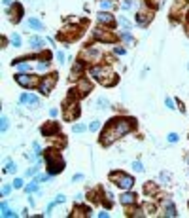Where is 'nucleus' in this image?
<instances>
[{"label":"nucleus","instance_id":"1","mask_svg":"<svg viewBox=\"0 0 189 218\" xmlns=\"http://www.w3.org/2000/svg\"><path fill=\"white\" fill-rule=\"evenodd\" d=\"M130 127H132L130 119H112V123H110V125L106 127V131H104L100 142H102V144H110L114 138H117V137H121V135L129 133Z\"/></svg>","mask_w":189,"mask_h":218},{"label":"nucleus","instance_id":"2","mask_svg":"<svg viewBox=\"0 0 189 218\" xmlns=\"http://www.w3.org/2000/svg\"><path fill=\"white\" fill-rule=\"evenodd\" d=\"M46 161H47V165H49V173L51 174L62 171V159L59 158V154L55 150H49L47 154H46Z\"/></svg>","mask_w":189,"mask_h":218},{"label":"nucleus","instance_id":"3","mask_svg":"<svg viewBox=\"0 0 189 218\" xmlns=\"http://www.w3.org/2000/svg\"><path fill=\"white\" fill-rule=\"evenodd\" d=\"M91 74H93L100 84H104V85H112V84H114V78H108V76H114V74H112V70L106 68V67H104V68H102V67H95V68H91Z\"/></svg>","mask_w":189,"mask_h":218},{"label":"nucleus","instance_id":"4","mask_svg":"<svg viewBox=\"0 0 189 218\" xmlns=\"http://www.w3.org/2000/svg\"><path fill=\"white\" fill-rule=\"evenodd\" d=\"M112 180H115V184L123 190H129L132 184H134V180L130 177H127V174H123V173H112Z\"/></svg>","mask_w":189,"mask_h":218},{"label":"nucleus","instance_id":"5","mask_svg":"<svg viewBox=\"0 0 189 218\" xmlns=\"http://www.w3.org/2000/svg\"><path fill=\"white\" fill-rule=\"evenodd\" d=\"M55 82H57V74H49V76H46V78L42 80V84H40V91L47 95V93L51 91V87L55 85Z\"/></svg>","mask_w":189,"mask_h":218},{"label":"nucleus","instance_id":"6","mask_svg":"<svg viewBox=\"0 0 189 218\" xmlns=\"http://www.w3.org/2000/svg\"><path fill=\"white\" fill-rule=\"evenodd\" d=\"M15 80H17L21 85H27V87L36 85V82H38L36 76H25V74H17V76H15Z\"/></svg>","mask_w":189,"mask_h":218},{"label":"nucleus","instance_id":"7","mask_svg":"<svg viewBox=\"0 0 189 218\" xmlns=\"http://www.w3.org/2000/svg\"><path fill=\"white\" fill-rule=\"evenodd\" d=\"M21 103L30 104V106H38V97L30 95V93H23V95H21Z\"/></svg>","mask_w":189,"mask_h":218},{"label":"nucleus","instance_id":"8","mask_svg":"<svg viewBox=\"0 0 189 218\" xmlns=\"http://www.w3.org/2000/svg\"><path fill=\"white\" fill-rule=\"evenodd\" d=\"M95 36H96L98 40H104V42H112V40H114V36L108 34V32H104L102 29H96V30H95Z\"/></svg>","mask_w":189,"mask_h":218},{"label":"nucleus","instance_id":"9","mask_svg":"<svg viewBox=\"0 0 189 218\" xmlns=\"http://www.w3.org/2000/svg\"><path fill=\"white\" fill-rule=\"evenodd\" d=\"M28 42H30V46L34 48V49H43V46H46V42H43L42 38H36V36H34V38H30Z\"/></svg>","mask_w":189,"mask_h":218},{"label":"nucleus","instance_id":"10","mask_svg":"<svg viewBox=\"0 0 189 218\" xmlns=\"http://www.w3.org/2000/svg\"><path fill=\"white\" fill-rule=\"evenodd\" d=\"M59 127H57V123H49V125H43L42 127V133L43 135H46V137H49L51 133H53V131H57Z\"/></svg>","mask_w":189,"mask_h":218},{"label":"nucleus","instance_id":"11","mask_svg":"<svg viewBox=\"0 0 189 218\" xmlns=\"http://www.w3.org/2000/svg\"><path fill=\"white\" fill-rule=\"evenodd\" d=\"M98 21L100 23H106V25H112L114 23V17L110 14H98Z\"/></svg>","mask_w":189,"mask_h":218},{"label":"nucleus","instance_id":"12","mask_svg":"<svg viewBox=\"0 0 189 218\" xmlns=\"http://www.w3.org/2000/svg\"><path fill=\"white\" fill-rule=\"evenodd\" d=\"M121 203H123V205L134 203V193H123V195H121Z\"/></svg>","mask_w":189,"mask_h":218},{"label":"nucleus","instance_id":"13","mask_svg":"<svg viewBox=\"0 0 189 218\" xmlns=\"http://www.w3.org/2000/svg\"><path fill=\"white\" fill-rule=\"evenodd\" d=\"M19 15H21V6H13V14L9 12V17H12V21H19Z\"/></svg>","mask_w":189,"mask_h":218},{"label":"nucleus","instance_id":"14","mask_svg":"<svg viewBox=\"0 0 189 218\" xmlns=\"http://www.w3.org/2000/svg\"><path fill=\"white\" fill-rule=\"evenodd\" d=\"M28 27H32V29H36V30H42L43 27H42V23L38 19H28Z\"/></svg>","mask_w":189,"mask_h":218},{"label":"nucleus","instance_id":"15","mask_svg":"<svg viewBox=\"0 0 189 218\" xmlns=\"http://www.w3.org/2000/svg\"><path fill=\"white\" fill-rule=\"evenodd\" d=\"M2 216H15V212H13V211H9L6 203H2Z\"/></svg>","mask_w":189,"mask_h":218},{"label":"nucleus","instance_id":"16","mask_svg":"<svg viewBox=\"0 0 189 218\" xmlns=\"http://www.w3.org/2000/svg\"><path fill=\"white\" fill-rule=\"evenodd\" d=\"M4 173H15V163L13 161H8L6 167H4Z\"/></svg>","mask_w":189,"mask_h":218},{"label":"nucleus","instance_id":"17","mask_svg":"<svg viewBox=\"0 0 189 218\" xmlns=\"http://www.w3.org/2000/svg\"><path fill=\"white\" fill-rule=\"evenodd\" d=\"M166 216H176V209H174V205H172V203L166 205Z\"/></svg>","mask_w":189,"mask_h":218},{"label":"nucleus","instance_id":"18","mask_svg":"<svg viewBox=\"0 0 189 218\" xmlns=\"http://www.w3.org/2000/svg\"><path fill=\"white\" fill-rule=\"evenodd\" d=\"M80 89H81V93L89 91V89H91V84H89V82H85V80H81V84H80Z\"/></svg>","mask_w":189,"mask_h":218},{"label":"nucleus","instance_id":"19","mask_svg":"<svg viewBox=\"0 0 189 218\" xmlns=\"http://www.w3.org/2000/svg\"><path fill=\"white\" fill-rule=\"evenodd\" d=\"M17 67H19V70H21V72L30 70V64H28V63H17Z\"/></svg>","mask_w":189,"mask_h":218},{"label":"nucleus","instance_id":"20","mask_svg":"<svg viewBox=\"0 0 189 218\" xmlns=\"http://www.w3.org/2000/svg\"><path fill=\"white\" fill-rule=\"evenodd\" d=\"M36 190H38V180H34L32 184H28V186H27V192H36Z\"/></svg>","mask_w":189,"mask_h":218},{"label":"nucleus","instance_id":"21","mask_svg":"<svg viewBox=\"0 0 189 218\" xmlns=\"http://www.w3.org/2000/svg\"><path fill=\"white\" fill-rule=\"evenodd\" d=\"M132 169H134L136 173H142V171H144V167H142L140 161H134V163H132Z\"/></svg>","mask_w":189,"mask_h":218},{"label":"nucleus","instance_id":"22","mask_svg":"<svg viewBox=\"0 0 189 218\" xmlns=\"http://www.w3.org/2000/svg\"><path fill=\"white\" fill-rule=\"evenodd\" d=\"M72 131H74V133H81V131H85V125H83V123L74 125V127H72Z\"/></svg>","mask_w":189,"mask_h":218},{"label":"nucleus","instance_id":"23","mask_svg":"<svg viewBox=\"0 0 189 218\" xmlns=\"http://www.w3.org/2000/svg\"><path fill=\"white\" fill-rule=\"evenodd\" d=\"M12 42H13V46H15V48L21 46V38H19V34H13V36H12Z\"/></svg>","mask_w":189,"mask_h":218},{"label":"nucleus","instance_id":"24","mask_svg":"<svg viewBox=\"0 0 189 218\" xmlns=\"http://www.w3.org/2000/svg\"><path fill=\"white\" fill-rule=\"evenodd\" d=\"M96 104H98L96 108H106V104H108V101H106V99H98V101H96Z\"/></svg>","mask_w":189,"mask_h":218},{"label":"nucleus","instance_id":"25","mask_svg":"<svg viewBox=\"0 0 189 218\" xmlns=\"http://www.w3.org/2000/svg\"><path fill=\"white\" fill-rule=\"evenodd\" d=\"M100 6H102L104 10H108L110 6H112V0H100Z\"/></svg>","mask_w":189,"mask_h":218},{"label":"nucleus","instance_id":"26","mask_svg":"<svg viewBox=\"0 0 189 218\" xmlns=\"http://www.w3.org/2000/svg\"><path fill=\"white\" fill-rule=\"evenodd\" d=\"M13 188H23V180H21V178H15V180H13Z\"/></svg>","mask_w":189,"mask_h":218},{"label":"nucleus","instance_id":"27","mask_svg":"<svg viewBox=\"0 0 189 218\" xmlns=\"http://www.w3.org/2000/svg\"><path fill=\"white\" fill-rule=\"evenodd\" d=\"M134 6V0H127V2H123V8L125 10H129V8H132Z\"/></svg>","mask_w":189,"mask_h":218},{"label":"nucleus","instance_id":"28","mask_svg":"<svg viewBox=\"0 0 189 218\" xmlns=\"http://www.w3.org/2000/svg\"><path fill=\"white\" fill-rule=\"evenodd\" d=\"M166 138H168V142H176V140H178V135H176V133H170Z\"/></svg>","mask_w":189,"mask_h":218},{"label":"nucleus","instance_id":"29","mask_svg":"<svg viewBox=\"0 0 189 218\" xmlns=\"http://www.w3.org/2000/svg\"><path fill=\"white\" fill-rule=\"evenodd\" d=\"M57 61H59L61 64L64 63V53H62V51H57Z\"/></svg>","mask_w":189,"mask_h":218},{"label":"nucleus","instance_id":"30","mask_svg":"<svg viewBox=\"0 0 189 218\" xmlns=\"http://www.w3.org/2000/svg\"><path fill=\"white\" fill-rule=\"evenodd\" d=\"M121 36H123V40H125V42H132V36L129 34V32H123Z\"/></svg>","mask_w":189,"mask_h":218},{"label":"nucleus","instance_id":"31","mask_svg":"<svg viewBox=\"0 0 189 218\" xmlns=\"http://www.w3.org/2000/svg\"><path fill=\"white\" fill-rule=\"evenodd\" d=\"M36 171H38V167H30V169L27 171V177H32V174H34Z\"/></svg>","mask_w":189,"mask_h":218},{"label":"nucleus","instance_id":"32","mask_svg":"<svg viewBox=\"0 0 189 218\" xmlns=\"http://www.w3.org/2000/svg\"><path fill=\"white\" fill-rule=\"evenodd\" d=\"M119 23H121V25H125V27H130V23H129L125 17H119Z\"/></svg>","mask_w":189,"mask_h":218},{"label":"nucleus","instance_id":"33","mask_svg":"<svg viewBox=\"0 0 189 218\" xmlns=\"http://www.w3.org/2000/svg\"><path fill=\"white\" fill-rule=\"evenodd\" d=\"M8 129V118H2V131Z\"/></svg>","mask_w":189,"mask_h":218},{"label":"nucleus","instance_id":"34","mask_svg":"<svg viewBox=\"0 0 189 218\" xmlns=\"http://www.w3.org/2000/svg\"><path fill=\"white\" fill-rule=\"evenodd\" d=\"M98 127H100V123H98V122H93V123H91V131H96Z\"/></svg>","mask_w":189,"mask_h":218},{"label":"nucleus","instance_id":"35","mask_svg":"<svg viewBox=\"0 0 189 218\" xmlns=\"http://www.w3.org/2000/svg\"><path fill=\"white\" fill-rule=\"evenodd\" d=\"M38 182H43V180H47V174H40V177H36Z\"/></svg>","mask_w":189,"mask_h":218},{"label":"nucleus","instance_id":"36","mask_svg":"<svg viewBox=\"0 0 189 218\" xmlns=\"http://www.w3.org/2000/svg\"><path fill=\"white\" fill-rule=\"evenodd\" d=\"M47 68V63H40L38 64V70H46Z\"/></svg>","mask_w":189,"mask_h":218},{"label":"nucleus","instance_id":"37","mask_svg":"<svg viewBox=\"0 0 189 218\" xmlns=\"http://www.w3.org/2000/svg\"><path fill=\"white\" fill-rule=\"evenodd\" d=\"M9 190H12L9 186H4V188H2V195H8V193H9Z\"/></svg>","mask_w":189,"mask_h":218},{"label":"nucleus","instance_id":"38","mask_svg":"<svg viewBox=\"0 0 189 218\" xmlns=\"http://www.w3.org/2000/svg\"><path fill=\"white\" fill-rule=\"evenodd\" d=\"M55 203H64V195H57V199H55Z\"/></svg>","mask_w":189,"mask_h":218},{"label":"nucleus","instance_id":"39","mask_svg":"<svg viewBox=\"0 0 189 218\" xmlns=\"http://www.w3.org/2000/svg\"><path fill=\"white\" fill-rule=\"evenodd\" d=\"M166 106H168V108H174V101H172V99H166Z\"/></svg>","mask_w":189,"mask_h":218},{"label":"nucleus","instance_id":"40","mask_svg":"<svg viewBox=\"0 0 189 218\" xmlns=\"http://www.w3.org/2000/svg\"><path fill=\"white\" fill-rule=\"evenodd\" d=\"M49 114H51V118H55V116H57V108H51Z\"/></svg>","mask_w":189,"mask_h":218},{"label":"nucleus","instance_id":"41","mask_svg":"<svg viewBox=\"0 0 189 218\" xmlns=\"http://www.w3.org/2000/svg\"><path fill=\"white\" fill-rule=\"evenodd\" d=\"M115 53H117V55H123V53H125V49H121V48H115Z\"/></svg>","mask_w":189,"mask_h":218},{"label":"nucleus","instance_id":"42","mask_svg":"<svg viewBox=\"0 0 189 218\" xmlns=\"http://www.w3.org/2000/svg\"><path fill=\"white\" fill-rule=\"evenodd\" d=\"M2 2H4V4H6V6H8V4H9V2H12V0H2Z\"/></svg>","mask_w":189,"mask_h":218},{"label":"nucleus","instance_id":"43","mask_svg":"<svg viewBox=\"0 0 189 218\" xmlns=\"http://www.w3.org/2000/svg\"><path fill=\"white\" fill-rule=\"evenodd\" d=\"M187 68H189V64H187Z\"/></svg>","mask_w":189,"mask_h":218}]
</instances>
